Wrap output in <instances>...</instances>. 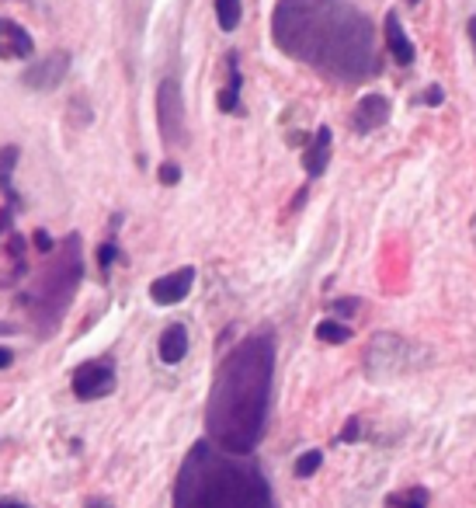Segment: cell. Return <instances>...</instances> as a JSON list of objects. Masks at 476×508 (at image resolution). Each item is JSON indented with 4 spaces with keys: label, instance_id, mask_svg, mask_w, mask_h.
I'll return each mask as SVG.
<instances>
[{
    "label": "cell",
    "instance_id": "6da1fadb",
    "mask_svg": "<svg viewBox=\"0 0 476 508\" xmlns=\"http://www.w3.org/2000/svg\"><path fill=\"white\" fill-rule=\"evenodd\" d=\"M271 42L296 64L338 84H362L382 70L376 29L351 0H279Z\"/></svg>",
    "mask_w": 476,
    "mask_h": 508
},
{
    "label": "cell",
    "instance_id": "7a4b0ae2",
    "mask_svg": "<svg viewBox=\"0 0 476 508\" xmlns=\"http://www.w3.org/2000/svg\"><path fill=\"white\" fill-rule=\"evenodd\" d=\"M271 383H275V338L247 334L222 355L213 377L205 428L209 443L222 453L251 456L264 436L268 408H271Z\"/></svg>",
    "mask_w": 476,
    "mask_h": 508
},
{
    "label": "cell",
    "instance_id": "3957f363",
    "mask_svg": "<svg viewBox=\"0 0 476 508\" xmlns=\"http://www.w3.org/2000/svg\"><path fill=\"white\" fill-rule=\"evenodd\" d=\"M174 508H275V502L247 456L195 443L174 480Z\"/></svg>",
    "mask_w": 476,
    "mask_h": 508
},
{
    "label": "cell",
    "instance_id": "277c9868",
    "mask_svg": "<svg viewBox=\"0 0 476 508\" xmlns=\"http://www.w3.org/2000/svg\"><path fill=\"white\" fill-rule=\"evenodd\" d=\"M80 275H84V258H80V237L70 233L56 258L49 261L46 272H38V279L32 283L25 303H29V314L42 327V334H53V327L63 320L66 307L73 300V292L80 286Z\"/></svg>",
    "mask_w": 476,
    "mask_h": 508
},
{
    "label": "cell",
    "instance_id": "5b68a950",
    "mask_svg": "<svg viewBox=\"0 0 476 508\" xmlns=\"http://www.w3.org/2000/svg\"><path fill=\"white\" fill-rule=\"evenodd\" d=\"M424 362V351L417 349L413 342H407L397 331H382L372 338V345L365 349V373L372 380H386V377H400L411 373Z\"/></svg>",
    "mask_w": 476,
    "mask_h": 508
},
{
    "label": "cell",
    "instance_id": "8992f818",
    "mask_svg": "<svg viewBox=\"0 0 476 508\" xmlns=\"http://www.w3.org/2000/svg\"><path fill=\"white\" fill-rule=\"evenodd\" d=\"M157 129L167 147L185 143V95L178 77H163L157 88Z\"/></svg>",
    "mask_w": 476,
    "mask_h": 508
},
{
    "label": "cell",
    "instance_id": "52a82bcc",
    "mask_svg": "<svg viewBox=\"0 0 476 508\" xmlns=\"http://www.w3.org/2000/svg\"><path fill=\"white\" fill-rule=\"evenodd\" d=\"M73 386V397L77 401H101L115 390V366L108 359H91V362H80L70 377Z\"/></svg>",
    "mask_w": 476,
    "mask_h": 508
},
{
    "label": "cell",
    "instance_id": "ba28073f",
    "mask_svg": "<svg viewBox=\"0 0 476 508\" xmlns=\"http://www.w3.org/2000/svg\"><path fill=\"white\" fill-rule=\"evenodd\" d=\"M70 53L63 49H56V53H46L42 60H32V64L25 66V73H21V84L29 88V91H38V95H49V91H56L60 84L66 80V73H70Z\"/></svg>",
    "mask_w": 476,
    "mask_h": 508
},
{
    "label": "cell",
    "instance_id": "9c48e42d",
    "mask_svg": "<svg viewBox=\"0 0 476 508\" xmlns=\"http://www.w3.org/2000/svg\"><path fill=\"white\" fill-rule=\"evenodd\" d=\"M195 289V268L185 265V268H174L167 275H160L150 283V300L157 307H174V303H185L188 292Z\"/></svg>",
    "mask_w": 476,
    "mask_h": 508
},
{
    "label": "cell",
    "instance_id": "30bf717a",
    "mask_svg": "<svg viewBox=\"0 0 476 508\" xmlns=\"http://www.w3.org/2000/svg\"><path fill=\"white\" fill-rule=\"evenodd\" d=\"M389 115H393V108H389V97L382 95H365L358 105H355V112H351V129L358 132V136H369V132H376L389 123Z\"/></svg>",
    "mask_w": 476,
    "mask_h": 508
},
{
    "label": "cell",
    "instance_id": "8fae6325",
    "mask_svg": "<svg viewBox=\"0 0 476 508\" xmlns=\"http://www.w3.org/2000/svg\"><path fill=\"white\" fill-rule=\"evenodd\" d=\"M382 38H386V49L389 56L397 60V66H411L417 60V46L411 42V35L404 29V21L397 18V11L386 14V25H382Z\"/></svg>",
    "mask_w": 476,
    "mask_h": 508
},
{
    "label": "cell",
    "instance_id": "7c38bea8",
    "mask_svg": "<svg viewBox=\"0 0 476 508\" xmlns=\"http://www.w3.org/2000/svg\"><path fill=\"white\" fill-rule=\"evenodd\" d=\"M35 38L18 21L0 18V60H32Z\"/></svg>",
    "mask_w": 476,
    "mask_h": 508
},
{
    "label": "cell",
    "instance_id": "4fadbf2b",
    "mask_svg": "<svg viewBox=\"0 0 476 508\" xmlns=\"http://www.w3.org/2000/svg\"><path fill=\"white\" fill-rule=\"evenodd\" d=\"M330 150H334V132H330V126H320L317 132L310 136L306 154H303V167H306V174H310V178H320V174L327 171V164H330Z\"/></svg>",
    "mask_w": 476,
    "mask_h": 508
},
{
    "label": "cell",
    "instance_id": "5bb4252c",
    "mask_svg": "<svg viewBox=\"0 0 476 508\" xmlns=\"http://www.w3.org/2000/svg\"><path fill=\"white\" fill-rule=\"evenodd\" d=\"M157 351L163 366H178L188 355V327L185 324H167L157 342Z\"/></svg>",
    "mask_w": 476,
    "mask_h": 508
},
{
    "label": "cell",
    "instance_id": "9a60e30c",
    "mask_svg": "<svg viewBox=\"0 0 476 508\" xmlns=\"http://www.w3.org/2000/svg\"><path fill=\"white\" fill-rule=\"evenodd\" d=\"M230 84L220 91V108L226 115H244V101H240V88H244V77H240V60H237V53H230Z\"/></svg>",
    "mask_w": 476,
    "mask_h": 508
},
{
    "label": "cell",
    "instance_id": "2e32d148",
    "mask_svg": "<svg viewBox=\"0 0 476 508\" xmlns=\"http://www.w3.org/2000/svg\"><path fill=\"white\" fill-rule=\"evenodd\" d=\"M18 157H21V150H18L14 143L0 147V191H4V199H7L11 209L21 202L18 191H14V182H11V174H14V167H18Z\"/></svg>",
    "mask_w": 476,
    "mask_h": 508
},
{
    "label": "cell",
    "instance_id": "e0dca14e",
    "mask_svg": "<svg viewBox=\"0 0 476 508\" xmlns=\"http://www.w3.org/2000/svg\"><path fill=\"white\" fill-rule=\"evenodd\" d=\"M313 334L323 345H345V342H351V327L345 320H320Z\"/></svg>",
    "mask_w": 476,
    "mask_h": 508
},
{
    "label": "cell",
    "instance_id": "ac0fdd59",
    "mask_svg": "<svg viewBox=\"0 0 476 508\" xmlns=\"http://www.w3.org/2000/svg\"><path fill=\"white\" fill-rule=\"evenodd\" d=\"M431 502V495H428V487H407V491H400V495H389L386 498V508H428Z\"/></svg>",
    "mask_w": 476,
    "mask_h": 508
},
{
    "label": "cell",
    "instance_id": "d6986e66",
    "mask_svg": "<svg viewBox=\"0 0 476 508\" xmlns=\"http://www.w3.org/2000/svg\"><path fill=\"white\" fill-rule=\"evenodd\" d=\"M244 18V4L240 0H216V21L222 32H233Z\"/></svg>",
    "mask_w": 476,
    "mask_h": 508
},
{
    "label": "cell",
    "instance_id": "ffe728a7",
    "mask_svg": "<svg viewBox=\"0 0 476 508\" xmlns=\"http://www.w3.org/2000/svg\"><path fill=\"white\" fill-rule=\"evenodd\" d=\"M320 463H323V453H320V449H306V453L296 460L292 470H296V477H313L320 470Z\"/></svg>",
    "mask_w": 476,
    "mask_h": 508
},
{
    "label": "cell",
    "instance_id": "44dd1931",
    "mask_svg": "<svg viewBox=\"0 0 476 508\" xmlns=\"http://www.w3.org/2000/svg\"><path fill=\"white\" fill-rule=\"evenodd\" d=\"M115 261H119V248H115V241H104V244L97 248V268H101V272H108Z\"/></svg>",
    "mask_w": 476,
    "mask_h": 508
},
{
    "label": "cell",
    "instance_id": "7402d4cb",
    "mask_svg": "<svg viewBox=\"0 0 476 508\" xmlns=\"http://www.w3.org/2000/svg\"><path fill=\"white\" fill-rule=\"evenodd\" d=\"M157 178H160V185H167V189H171V185H178V182H181V167H178L174 160H163V164H160V171H157Z\"/></svg>",
    "mask_w": 476,
    "mask_h": 508
},
{
    "label": "cell",
    "instance_id": "603a6c76",
    "mask_svg": "<svg viewBox=\"0 0 476 508\" xmlns=\"http://www.w3.org/2000/svg\"><path fill=\"white\" fill-rule=\"evenodd\" d=\"M358 439H362V421H358V418H348V425L341 428L338 443H358Z\"/></svg>",
    "mask_w": 476,
    "mask_h": 508
},
{
    "label": "cell",
    "instance_id": "cb8c5ba5",
    "mask_svg": "<svg viewBox=\"0 0 476 508\" xmlns=\"http://www.w3.org/2000/svg\"><path fill=\"white\" fill-rule=\"evenodd\" d=\"M32 241H35V251H42V254H53V251H56V241H53V237H49L46 230H35Z\"/></svg>",
    "mask_w": 476,
    "mask_h": 508
},
{
    "label": "cell",
    "instance_id": "d4e9b609",
    "mask_svg": "<svg viewBox=\"0 0 476 508\" xmlns=\"http://www.w3.org/2000/svg\"><path fill=\"white\" fill-rule=\"evenodd\" d=\"M330 310L338 314V320H341V318H351V314L358 310V300H334V303H330Z\"/></svg>",
    "mask_w": 476,
    "mask_h": 508
},
{
    "label": "cell",
    "instance_id": "484cf974",
    "mask_svg": "<svg viewBox=\"0 0 476 508\" xmlns=\"http://www.w3.org/2000/svg\"><path fill=\"white\" fill-rule=\"evenodd\" d=\"M442 101H445L442 88H428V91H424V105H442Z\"/></svg>",
    "mask_w": 476,
    "mask_h": 508
},
{
    "label": "cell",
    "instance_id": "4316f807",
    "mask_svg": "<svg viewBox=\"0 0 476 508\" xmlns=\"http://www.w3.org/2000/svg\"><path fill=\"white\" fill-rule=\"evenodd\" d=\"M11 362H14V351H11V349H0V369H7Z\"/></svg>",
    "mask_w": 476,
    "mask_h": 508
},
{
    "label": "cell",
    "instance_id": "83f0119b",
    "mask_svg": "<svg viewBox=\"0 0 476 508\" xmlns=\"http://www.w3.org/2000/svg\"><path fill=\"white\" fill-rule=\"evenodd\" d=\"M4 230H11V206L0 213V233H4Z\"/></svg>",
    "mask_w": 476,
    "mask_h": 508
},
{
    "label": "cell",
    "instance_id": "f1b7e54d",
    "mask_svg": "<svg viewBox=\"0 0 476 508\" xmlns=\"http://www.w3.org/2000/svg\"><path fill=\"white\" fill-rule=\"evenodd\" d=\"M466 32H470V42H473V53H476V14L466 21Z\"/></svg>",
    "mask_w": 476,
    "mask_h": 508
},
{
    "label": "cell",
    "instance_id": "f546056e",
    "mask_svg": "<svg viewBox=\"0 0 476 508\" xmlns=\"http://www.w3.org/2000/svg\"><path fill=\"white\" fill-rule=\"evenodd\" d=\"M0 508H29V505H21V502H0Z\"/></svg>",
    "mask_w": 476,
    "mask_h": 508
}]
</instances>
